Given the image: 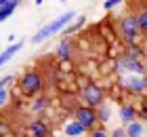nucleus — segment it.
Masks as SVG:
<instances>
[{
    "label": "nucleus",
    "mask_w": 147,
    "mask_h": 137,
    "mask_svg": "<svg viewBox=\"0 0 147 137\" xmlns=\"http://www.w3.org/2000/svg\"><path fill=\"white\" fill-rule=\"evenodd\" d=\"M126 133H128V137H141L143 125H139V122H130V125L126 127Z\"/></svg>",
    "instance_id": "13"
},
{
    "label": "nucleus",
    "mask_w": 147,
    "mask_h": 137,
    "mask_svg": "<svg viewBox=\"0 0 147 137\" xmlns=\"http://www.w3.org/2000/svg\"><path fill=\"white\" fill-rule=\"evenodd\" d=\"M109 114H111V110H109L107 104L99 106V112H97V118H99V120H107V118H109Z\"/></svg>",
    "instance_id": "15"
},
{
    "label": "nucleus",
    "mask_w": 147,
    "mask_h": 137,
    "mask_svg": "<svg viewBox=\"0 0 147 137\" xmlns=\"http://www.w3.org/2000/svg\"><path fill=\"white\" fill-rule=\"evenodd\" d=\"M74 116H76V122H80L86 131H92V127L97 125V112L92 108H78Z\"/></svg>",
    "instance_id": "4"
},
{
    "label": "nucleus",
    "mask_w": 147,
    "mask_h": 137,
    "mask_svg": "<svg viewBox=\"0 0 147 137\" xmlns=\"http://www.w3.org/2000/svg\"><path fill=\"white\" fill-rule=\"evenodd\" d=\"M90 137H107V133H105V131H92Z\"/></svg>",
    "instance_id": "20"
},
{
    "label": "nucleus",
    "mask_w": 147,
    "mask_h": 137,
    "mask_svg": "<svg viewBox=\"0 0 147 137\" xmlns=\"http://www.w3.org/2000/svg\"><path fill=\"white\" fill-rule=\"evenodd\" d=\"M118 70L120 72H132V74H141L143 72V65L139 63V61L135 57H122L120 59V63H118Z\"/></svg>",
    "instance_id": "6"
},
{
    "label": "nucleus",
    "mask_w": 147,
    "mask_h": 137,
    "mask_svg": "<svg viewBox=\"0 0 147 137\" xmlns=\"http://www.w3.org/2000/svg\"><path fill=\"white\" fill-rule=\"evenodd\" d=\"M59 57L61 59H69V42L67 40H63L61 46H59Z\"/></svg>",
    "instance_id": "16"
},
{
    "label": "nucleus",
    "mask_w": 147,
    "mask_h": 137,
    "mask_svg": "<svg viewBox=\"0 0 147 137\" xmlns=\"http://www.w3.org/2000/svg\"><path fill=\"white\" fill-rule=\"evenodd\" d=\"M74 19V11H69V13H63L61 17H57L55 21H51V23H46L44 27H40V32H36L34 34V38H32V42H42V40H46L49 36H53V34H57L59 30H63L65 27V23L67 21H71Z\"/></svg>",
    "instance_id": "1"
},
{
    "label": "nucleus",
    "mask_w": 147,
    "mask_h": 137,
    "mask_svg": "<svg viewBox=\"0 0 147 137\" xmlns=\"http://www.w3.org/2000/svg\"><path fill=\"white\" fill-rule=\"evenodd\" d=\"M42 89V74L32 70V72H25L23 78H21V91L25 95H34Z\"/></svg>",
    "instance_id": "2"
},
{
    "label": "nucleus",
    "mask_w": 147,
    "mask_h": 137,
    "mask_svg": "<svg viewBox=\"0 0 147 137\" xmlns=\"http://www.w3.org/2000/svg\"><path fill=\"white\" fill-rule=\"evenodd\" d=\"M32 133H34L36 137H46V135H49V127H46V122L44 120L32 122Z\"/></svg>",
    "instance_id": "8"
},
{
    "label": "nucleus",
    "mask_w": 147,
    "mask_h": 137,
    "mask_svg": "<svg viewBox=\"0 0 147 137\" xmlns=\"http://www.w3.org/2000/svg\"><path fill=\"white\" fill-rule=\"evenodd\" d=\"M120 118H122L124 122H135V110H132L130 106H124V108H120Z\"/></svg>",
    "instance_id": "11"
},
{
    "label": "nucleus",
    "mask_w": 147,
    "mask_h": 137,
    "mask_svg": "<svg viewBox=\"0 0 147 137\" xmlns=\"http://www.w3.org/2000/svg\"><path fill=\"white\" fill-rule=\"evenodd\" d=\"M11 80V76H6V78H2L0 80V108H2L4 104H6V99H9V91L4 89V85Z\"/></svg>",
    "instance_id": "14"
},
{
    "label": "nucleus",
    "mask_w": 147,
    "mask_h": 137,
    "mask_svg": "<svg viewBox=\"0 0 147 137\" xmlns=\"http://www.w3.org/2000/svg\"><path fill=\"white\" fill-rule=\"evenodd\" d=\"M128 133H126V129H116L113 131V137H126Z\"/></svg>",
    "instance_id": "19"
},
{
    "label": "nucleus",
    "mask_w": 147,
    "mask_h": 137,
    "mask_svg": "<svg viewBox=\"0 0 147 137\" xmlns=\"http://www.w3.org/2000/svg\"><path fill=\"white\" fill-rule=\"evenodd\" d=\"M86 131V129L80 125V122H71V125L65 127V135H69V137H78V135H82Z\"/></svg>",
    "instance_id": "10"
},
{
    "label": "nucleus",
    "mask_w": 147,
    "mask_h": 137,
    "mask_svg": "<svg viewBox=\"0 0 147 137\" xmlns=\"http://www.w3.org/2000/svg\"><path fill=\"white\" fill-rule=\"evenodd\" d=\"M21 46H23V42H17V44H11L9 46V49H6L2 55H0V65H4L6 63V61H9L11 57H13V55H15V53H19V51H21Z\"/></svg>",
    "instance_id": "7"
},
{
    "label": "nucleus",
    "mask_w": 147,
    "mask_h": 137,
    "mask_svg": "<svg viewBox=\"0 0 147 137\" xmlns=\"http://www.w3.org/2000/svg\"><path fill=\"white\" fill-rule=\"evenodd\" d=\"M82 23H84V17H80V19H78V21H76V23H74V25H71V27H67V30H65V34H69V32H74V30H78V27H80V25H82Z\"/></svg>",
    "instance_id": "17"
},
{
    "label": "nucleus",
    "mask_w": 147,
    "mask_h": 137,
    "mask_svg": "<svg viewBox=\"0 0 147 137\" xmlns=\"http://www.w3.org/2000/svg\"><path fill=\"white\" fill-rule=\"evenodd\" d=\"M137 21H139V27H141V32H147V6L139 9V13H137Z\"/></svg>",
    "instance_id": "12"
},
{
    "label": "nucleus",
    "mask_w": 147,
    "mask_h": 137,
    "mask_svg": "<svg viewBox=\"0 0 147 137\" xmlns=\"http://www.w3.org/2000/svg\"><path fill=\"white\" fill-rule=\"evenodd\" d=\"M145 118H147V110H145Z\"/></svg>",
    "instance_id": "22"
},
{
    "label": "nucleus",
    "mask_w": 147,
    "mask_h": 137,
    "mask_svg": "<svg viewBox=\"0 0 147 137\" xmlns=\"http://www.w3.org/2000/svg\"><path fill=\"white\" fill-rule=\"evenodd\" d=\"M124 85H126V87H130V89H135V91H141V89L145 87V82H143V78L139 76V74H132L130 78H126V80H124Z\"/></svg>",
    "instance_id": "9"
},
{
    "label": "nucleus",
    "mask_w": 147,
    "mask_h": 137,
    "mask_svg": "<svg viewBox=\"0 0 147 137\" xmlns=\"http://www.w3.org/2000/svg\"><path fill=\"white\" fill-rule=\"evenodd\" d=\"M118 2H116V0H107V2H105L103 6H105V9H113V6H116Z\"/></svg>",
    "instance_id": "21"
},
{
    "label": "nucleus",
    "mask_w": 147,
    "mask_h": 137,
    "mask_svg": "<svg viewBox=\"0 0 147 137\" xmlns=\"http://www.w3.org/2000/svg\"><path fill=\"white\" fill-rule=\"evenodd\" d=\"M82 97L88 106H101L103 101V91L99 89L97 85H92V82H88V85L82 87Z\"/></svg>",
    "instance_id": "5"
},
{
    "label": "nucleus",
    "mask_w": 147,
    "mask_h": 137,
    "mask_svg": "<svg viewBox=\"0 0 147 137\" xmlns=\"http://www.w3.org/2000/svg\"><path fill=\"white\" fill-rule=\"evenodd\" d=\"M139 32H141V27H139V21H137V15H126L122 21H120V34L128 40V42H132Z\"/></svg>",
    "instance_id": "3"
},
{
    "label": "nucleus",
    "mask_w": 147,
    "mask_h": 137,
    "mask_svg": "<svg viewBox=\"0 0 147 137\" xmlns=\"http://www.w3.org/2000/svg\"><path fill=\"white\" fill-rule=\"evenodd\" d=\"M44 106H46V99H38L34 104V110H44Z\"/></svg>",
    "instance_id": "18"
}]
</instances>
